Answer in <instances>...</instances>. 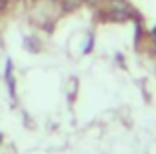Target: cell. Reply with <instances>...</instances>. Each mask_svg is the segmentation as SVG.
<instances>
[{"mask_svg": "<svg viewBox=\"0 0 156 154\" xmlns=\"http://www.w3.org/2000/svg\"><path fill=\"white\" fill-rule=\"evenodd\" d=\"M152 34H154V36H156V28H154V30H152Z\"/></svg>", "mask_w": 156, "mask_h": 154, "instance_id": "7a4b0ae2", "label": "cell"}, {"mask_svg": "<svg viewBox=\"0 0 156 154\" xmlns=\"http://www.w3.org/2000/svg\"><path fill=\"white\" fill-rule=\"evenodd\" d=\"M6 2H8V0H0V8H4V6H6Z\"/></svg>", "mask_w": 156, "mask_h": 154, "instance_id": "6da1fadb", "label": "cell"}, {"mask_svg": "<svg viewBox=\"0 0 156 154\" xmlns=\"http://www.w3.org/2000/svg\"><path fill=\"white\" fill-rule=\"evenodd\" d=\"M92 2H96V0H92Z\"/></svg>", "mask_w": 156, "mask_h": 154, "instance_id": "3957f363", "label": "cell"}]
</instances>
